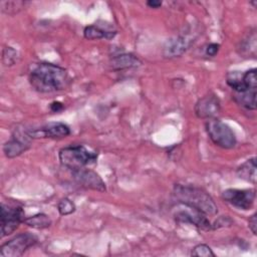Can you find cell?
Listing matches in <instances>:
<instances>
[{
  "label": "cell",
  "instance_id": "cell-23",
  "mask_svg": "<svg viewBox=\"0 0 257 257\" xmlns=\"http://www.w3.org/2000/svg\"><path fill=\"white\" fill-rule=\"evenodd\" d=\"M232 223L233 221L228 216H222L215 221V223L212 225V229H218L224 226H230Z\"/></svg>",
  "mask_w": 257,
  "mask_h": 257
},
{
  "label": "cell",
  "instance_id": "cell-9",
  "mask_svg": "<svg viewBox=\"0 0 257 257\" xmlns=\"http://www.w3.org/2000/svg\"><path fill=\"white\" fill-rule=\"evenodd\" d=\"M27 133L31 139H60L70 135V128L63 122H48L39 128L28 131Z\"/></svg>",
  "mask_w": 257,
  "mask_h": 257
},
{
  "label": "cell",
  "instance_id": "cell-5",
  "mask_svg": "<svg viewBox=\"0 0 257 257\" xmlns=\"http://www.w3.org/2000/svg\"><path fill=\"white\" fill-rule=\"evenodd\" d=\"M37 243V237L31 233H21L2 244L0 255L2 257H19Z\"/></svg>",
  "mask_w": 257,
  "mask_h": 257
},
{
  "label": "cell",
  "instance_id": "cell-10",
  "mask_svg": "<svg viewBox=\"0 0 257 257\" xmlns=\"http://www.w3.org/2000/svg\"><path fill=\"white\" fill-rule=\"evenodd\" d=\"M72 176L74 180L82 187L86 189H91L99 192L105 191V184L98 174L88 169H79L72 171Z\"/></svg>",
  "mask_w": 257,
  "mask_h": 257
},
{
  "label": "cell",
  "instance_id": "cell-24",
  "mask_svg": "<svg viewBox=\"0 0 257 257\" xmlns=\"http://www.w3.org/2000/svg\"><path fill=\"white\" fill-rule=\"evenodd\" d=\"M220 49V45L218 43H210L206 48V54L208 56H215Z\"/></svg>",
  "mask_w": 257,
  "mask_h": 257
},
{
  "label": "cell",
  "instance_id": "cell-2",
  "mask_svg": "<svg viewBox=\"0 0 257 257\" xmlns=\"http://www.w3.org/2000/svg\"><path fill=\"white\" fill-rule=\"evenodd\" d=\"M174 196L179 203L195 208L205 215H215L218 212L217 205L212 197L200 188L176 185L174 188Z\"/></svg>",
  "mask_w": 257,
  "mask_h": 257
},
{
  "label": "cell",
  "instance_id": "cell-4",
  "mask_svg": "<svg viewBox=\"0 0 257 257\" xmlns=\"http://www.w3.org/2000/svg\"><path fill=\"white\" fill-rule=\"evenodd\" d=\"M205 126L210 140L216 146L227 150L236 146L237 140L234 132L222 120L217 118H209Z\"/></svg>",
  "mask_w": 257,
  "mask_h": 257
},
{
  "label": "cell",
  "instance_id": "cell-1",
  "mask_svg": "<svg viewBox=\"0 0 257 257\" xmlns=\"http://www.w3.org/2000/svg\"><path fill=\"white\" fill-rule=\"evenodd\" d=\"M31 86L42 93L65 89L70 83L68 72L63 67L48 62L33 65L29 72Z\"/></svg>",
  "mask_w": 257,
  "mask_h": 257
},
{
  "label": "cell",
  "instance_id": "cell-18",
  "mask_svg": "<svg viewBox=\"0 0 257 257\" xmlns=\"http://www.w3.org/2000/svg\"><path fill=\"white\" fill-rule=\"evenodd\" d=\"M23 223L35 229H45L51 225V220L47 215L43 213H38L31 217L25 218Z\"/></svg>",
  "mask_w": 257,
  "mask_h": 257
},
{
  "label": "cell",
  "instance_id": "cell-26",
  "mask_svg": "<svg viewBox=\"0 0 257 257\" xmlns=\"http://www.w3.org/2000/svg\"><path fill=\"white\" fill-rule=\"evenodd\" d=\"M62 108H63V105H62V103L59 102V101H53V102H51V104H50V109H51L53 112H58V111H60Z\"/></svg>",
  "mask_w": 257,
  "mask_h": 257
},
{
  "label": "cell",
  "instance_id": "cell-6",
  "mask_svg": "<svg viewBox=\"0 0 257 257\" xmlns=\"http://www.w3.org/2000/svg\"><path fill=\"white\" fill-rule=\"evenodd\" d=\"M24 212L21 207L1 204V237L14 232L20 223L24 222Z\"/></svg>",
  "mask_w": 257,
  "mask_h": 257
},
{
  "label": "cell",
  "instance_id": "cell-11",
  "mask_svg": "<svg viewBox=\"0 0 257 257\" xmlns=\"http://www.w3.org/2000/svg\"><path fill=\"white\" fill-rule=\"evenodd\" d=\"M29 136L28 133H22L17 132L15 133L12 138L6 142L3 145V153L7 158H15L22 153H24L26 150L30 147L29 142Z\"/></svg>",
  "mask_w": 257,
  "mask_h": 257
},
{
  "label": "cell",
  "instance_id": "cell-8",
  "mask_svg": "<svg viewBox=\"0 0 257 257\" xmlns=\"http://www.w3.org/2000/svg\"><path fill=\"white\" fill-rule=\"evenodd\" d=\"M222 198L238 209L249 210L252 208L255 201V190L227 189L222 193Z\"/></svg>",
  "mask_w": 257,
  "mask_h": 257
},
{
  "label": "cell",
  "instance_id": "cell-17",
  "mask_svg": "<svg viewBox=\"0 0 257 257\" xmlns=\"http://www.w3.org/2000/svg\"><path fill=\"white\" fill-rule=\"evenodd\" d=\"M115 34H116L115 31H106V30H103V29H101V28H99L95 25L86 26L84 28V31H83L84 37L88 40L101 39V38L110 39V38L114 37Z\"/></svg>",
  "mask_w": 257,
  "mask_h": 257
},
{
  "label": "cell",
  "instance_id": "cell-21",
  "mask_svg": "<svg viewBox=\"0 0 257 257\" xmlns=\"http://www.w3.org/2000/svg\"><path fill=\"white\" fill-rule=\"evenodd\" d=\"M192 256H199V257H214L215 254L212 249L206 244H199L195 246L191 252Z\"/></svg>",
  "mask_w": 257,
  "mask_h": 257
},
{
  "label": "cell",
  "instance_id": "cell-22",
  "mask_svg": "<svg viewBox=\"0 0 257 257\" xmlns=\"http://www.w3.org/2000/svg\"><path fill=\"white\" fill-rule=\"evenodd\" d=\"M1 3H3L4 5H7V8L2 9L3 12L7 13V14H12L11 10H13V13H16L18 10H20L21 8H23V6L25 5L24 2L21 1H12V2H7V1H2Z\"/></svg>",
  "mask_w": 257,
  "mask_h": 257
},
{
  "label": "cell",
  "instance_id": "cell-16",
  "mask_svg": "<svg viewBox=\"0 0 257 257\" xmlns=\"http://www.w3.org/2000/svg\"><path fill=\"white\" fill-rule=\"evenodd\" d=\"M141 61L133 54H120L111 59V66L113 69H124L138 66Z\"/></svg>",
  "mask_w": 257,
  "mask_h": 257
},
{
  "label": "cell",
  "instance_id": "cell-15",
  "mask_svg": "<svg viewBox=\"0 0 257 257\" xmlns=\"http://www.w3.org/2000/svg\"><path fill=\"white\" fill-rule=\"evenodd\" d=\"M256 158H252L250 160H247L237 169V175L240 179H243L252 184H256Z\"/></svg>",
  "mask_w": 257,
  "mask_h": 257
},
{
  "label": "cell",
  "instance_id": "cell-3",
  "mask_svg": "<svg viewBox=\"0 0 257 257\" xmlns=\"http://www.w3.org/2000/svg\"><path fill=\"white\" fill-rule=\"evenodd\" d=\"M58 158L62 166L69 170L76 171L94 163L97 154L90 152L83 146H69L59 151Z\"/></svg>",
  "mask_w": 257,
  "mask_h": 257
},
{
  "label": "cell",
  "instance_id": "cell-20",
  "mask_svg": "<svg viewBox=\"0 0 257 257\" xmlns=\"http://www.w3.org/2000/svg\"><path fill=\"white\" fill-rule=\"evenodd\" d=\"M17 60V51L12 47H5L3 49L2 61L5 66L13 65Z\"/></svg>",
  "mask_w": 257,
  "mask_h": 257
},
{
  "label": "cell",
  "instance_id": "cell-27",
  "mask_svg": "<svg viewBox=\"0 0 257 257\" xmlns=\"http://www.w3.org/2000/svg\"><path fill=\"white\" fill-rule=\"evenodd\" d=\"M147 5L151 8H159L162 6V2L161 1H157V0H150L147 2Z\"/></svg>",
  "mask_w": 257,
  "mask_h": 257
},
{
  "label": "cell",
  "instance_id": "cell-12",
  "mask_svg": "<svg viewBox=\"0 0 257 257\" xmlns=\"http://www.w3.org/2000/svg\"><path fill=\"white\" fill-rule=\"evenodd\" d=\"M220 111V100L215 94L200 98L195 105V113L200 118H213Z\"/></svg>",
  "mask_w": 257,
  "mask_h": 257
},
{
  "label": "cell",
  "instance_id": "cell-7",
  "mask_svg": "<svg viewBox=\"0 0 257 257\" xmlns=\"http://www.w3.org/2000/svg\"><path fill=\"white\" fill-rule=\"evenodd\" d=\"M181 205L182 207H179L175 213V218L177 221L193 224L196 227L206 231L212 229V224L207 219L204 213L198 211L195 208L187 206L185 204H181Z\"/></svg>",
  "mask_w": 257,
  "mask_h": 257
},
{
  "label": "cell",
  "instance_id": "cell-13",
  "mask_svg": "<svg viewBox=\"0 0 257 257\" xmlns=\"http://www.w3.org/2000/svg\"><path fill=\"white\" fill-rule=\"evenodd\" d=\"M190 40L186 37L178 36L167 41L164 47V55L166 57H177L182 55L189 47Z\"/></svg>",
  "mask_w": 257,
  "mask_h": 257
},
{
  "label": "cell",
  "instance_id": "cell-25",
  "mask_svg": "<svg viewBox=\"0 0 257 257\" xmlns=\"http://www.w3.org/2000/svg\"><path fill=\"white\" fill-rule=\"evenodd\" d=\"M249 229L252 231V233L254 235H256V232H257V219H256V214L255 213L249 218Z\"/></svg>",
  "mask_w": 257,
  "mask_h": 257
},
{
  "label": "cell",
  "instance_id": "cell-14",
  "mask_svg": "<svg viewBox=\"0 0 257 257\" xmlns=\"http://www.w3.org/2000/svg\"><path fill=\"white\" fill-rule=\"evenodd\" d=\"M233 98L238 104L247 109H256V88H247L243 91L233 92Z\"/></svg>",
  "mask_w": 257,
  "mask_h": 257
},
{
  "label": "cell",
  "instance_id": "cell-19",
  "mask_svg": "<svg viewBox=\"0 0 257 257\" xmlns=\"http://www.w3.org/2000/svg\"><path fill=\"white\" fill-rule=\"evenodd\" d=\"M57 209L61 216H67L72 214L75 211V205L70 199L63 198L59 201L57 205Z\"/></svg>",
  "mask_w": 257,
  "mask_h": 257
}]
</instances>
